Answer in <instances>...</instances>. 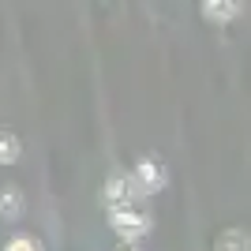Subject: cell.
Wrapping results in <instances>:
<instances>
[{
    "label": "cell",
    "mask_w": 251,
    "mask_h": 251,
    "mask_svg": "<svg viewBox=\"0 0 251 251\" xmlns=\"http://www.w3.org/2000/svg\"><path fill=\"white\" fill-rule=\"evenodd\" d=\"M124 251H135V248H124Z\"/></svg>",
    "instance_id": "8"
},
{
    "label": "cell",
    "mask_w": 251,
    "mask_h": 251,
    "mask_svg": "<svg viewBox=\"0 0 251 251\" xmlns=\"http://www.w3.org/2000/svg\"><path fill=\"white\" fill-rule=\"evenodd\" d=\"M0 214H19V191L15 188H8L0 195Z\"/></svg>",
    "instance_id": "6"
},
{
    "label": "cell",
    "mask_w": 251,
    "mask_h": 251,
    "mask_svg": "<svg viewBox=\"0 0 251 251\" xmlns=\"http://www.w3.org/2000/svg\"><path fill=\"white\" fill-rule=\"evenodd\" d=\"M202 8H206L210 19H232L236 8H240V0H202Z\"/></svg>",
    "instance_id": "2"
},
{
    "label": "cell",
    "mask_w": 251,
    "mask_h": 251,
    "mask_svg": "<svg viewBox=\"0 0 251 251\" xmlns=\"http://www.w3.org/2000/svg\"><path fill=\"white\" fill-rule=\"evenodd\" d=\"M8 251H42V248H38L34 240H15V244L8 248Z\"/></svg>",
    "instance_id": "7"
},
{
    "label": "cell",
    "mask_w": 251,
    "mask_h": 251,
    "mask_svg": "<svg viewBox=\"0 0 251 251\" xmlns=\"http://www.w3.org/2000/svg\"><path fill=\"white\" fill-rule=\"evenodd\" d=\"M113 221H116V229L124 232V236H139V232H147V225H150L147 210H139L135 202H124V206H113Z\"/></svg>",
    "instance_id": "1"
},
{
    "label": "cell",
    "mask_w": 251,
    "mask_h": 251,
    "mask_svg": "<svg viewBox=\"0 0 251 251\" xmlns=\"http://www.w3.org/2000/svg\"><path fill=\"white\" fill-rule=\"evenodd\" d=\"M19 157V139L11 131H0V161H15Z\"/></svg>",
    "instance_id": "5"
},
{
    "label": "cell",
    "mask_w": 251,
    "mask_h": 251,
    "mask_svg": "<svg viewBox=\"0 0 251 251\" xmlns=\"http://www.w3.org/2000/svg\"><path fill=\"white\" fill-rule=\"evenodd\" d=\"M139 176H143V188H161L165 173H161L157 161H143V165H139Z\"/></svg>",
    "instance_id": "3"
},
{
    "label": "cell",
    "mask_w": 251,
    "mask_h": 251,
    "mask_svg": "<svg viewBox=\"0 0 251 251\" xmlns=\"http://www.w3.org/2000/svg\"><path fill=\"white\" fill-rule=\"evenodd\" d=\"M218 251H248V236H244L240 229H229L218 240Z\"/></svg>",
    "instance_id": "4"
}]
</instances>
